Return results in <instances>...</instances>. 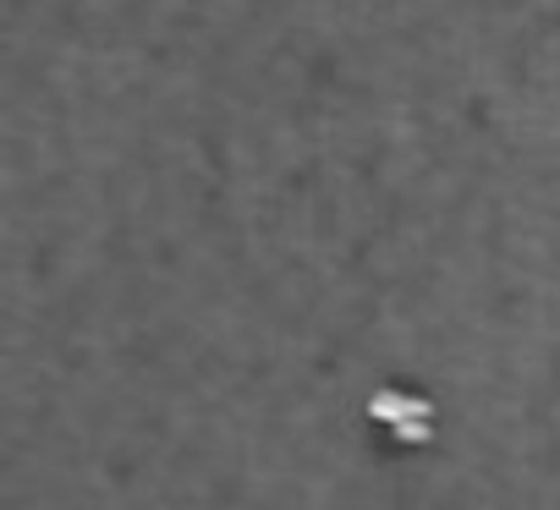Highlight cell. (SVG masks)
I'll return each instance as SVG.
<instances>
[{
    "label": "cell",
    "instance_id": "6da1fadb",
    "mask_svg": "<svg viewBox=\"0 0 560 510\" xmlns=\"http://www.w3.org/2000/svg\"><path fill=\"white\" fill-rule=\"evenodd\" d=\"M369 412H374V423H380L390 439H401V444H429V439H434V412H429V401H418V395H407V390H380V395L369 401Z\"/></svg>",
    "mask_w": 560,
    "mask_h": 510
}]
</instances>
